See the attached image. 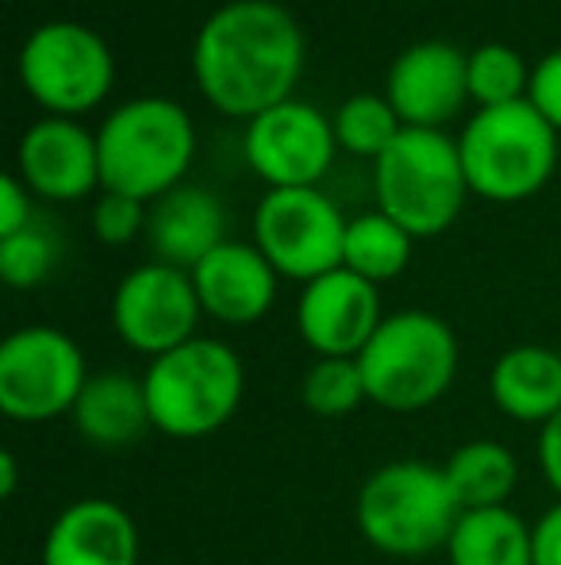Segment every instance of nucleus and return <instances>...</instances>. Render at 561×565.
<instances>
[{
    "label": "nucleus",
    "mask_w": 561,
    "mask_h": 565,
    "mask_svg": "<svg viewBox=\"0 0 561 565\" xmlns=\"http://www.w3.org/2000/svg\"><path fill=\"white\" fill-rule=\"evenodd\" d=\"M304 31L278 0H231L201 23L193 77L216 113L255 119L292 100L304 74Z\"/></svg>",
    "instance_id": "f257e3e1"
},
{
    "label": "nucleus",
    "mask_w": 561,
    "mask_h": 565,
    "mask_svg": "<svg viewBox=\"0 0 561 565\" xmlns=\"http://www.w3.org/2000/svg\"><path fill=\"white\" fill-rule=\"evenodd\" d=\"M462 520L442 466L423 458H392L362 481L354 497V527L385 558L416 562L446 551L450 531Z\"/></svg>",
    "instance_id": "f03ea898"
},
{
    "label": "nucleus",
    "mask_w": 561,
    "mask_h": 565,
    "mask_svg": "<svg viewBox=\"0 0 561 565\" xmlns=\"http://www.w3.org/2000/svg\"><path fill=\"white\" fill-rule=\"evenodd\" d=\"M150 424L165 439L196 443L235 419L247 396V365L224 339H188L142 370Z\"/></svg>",
    "instance_id": "7ed1b4c3"
},
{
    "label": "nucleus",
    "mask_w": 561,
    "mask_h": 565,
    "mask_svg": "<svg viewBox=\"0 0 561 565\" xmlns=\"http://www.w3.org/2000/svg\"><path fill=\"white\" fill-rule=\"evenodd\" d=\"M100 189L154 204L185 185L196 158L193 116L170 97H136L120 105L97 131Z\"/></svg>",
    "instance_id": "20e7f679"
},
{
    "label": "nucleus",
    "mask_w": 561,
    "mask_h": 565,
    "mask_svg": "<svg viewBox=\"0 0 561 565\" xmlns=\"http://www.w3.org/2000/svg\"><path fill=\"white\" fill-rule=\"evenodd\" d=\"M369 404L389 416H416L450 393L462 365L457 335L442 316L404 308L381 320L358 354Z\"/></svg>",
    "instance_id": "39448f33"
},
{
    "label": "nucleus",
    "mask_w": 561,
    "mask_h": 565,
    "mask_svg": "<svg viewBox=\"0 0 561 565\" xmlns=\"http://www.w3.org/2000/svg\"><path fill=\"white\" fill-rule=\"evenodd\" d=\"M374 196L377 209L412 238L442 235L470 196L457 139L431 127H404L374 162Z\"/></svg>",
    "instance_id": "423d86ee"
},
{
    "label": "nucleus",
    "mask_w": 561,
    "mask_h": 565,
    "mask_svg": "<svg viewBox=\"0 0 561 565\" xmlns=\"http://www.w3.org/2000/svg\"><path fill=\"white\" fill-rule=\"evenodd\" d=\"M462 166L470 193L496 204L535 196L558 166V131L542 119L531 100L504 108H477L462 139Z\"/></svg>",
    "instance_id": "0eeeda50"
},
{
    "label": "nucleus",
    "mask_w": 561,
    "mask_h": 565,
    "mask_svg": "<svg viewBox=\"0 0 561 565\" xmlns=\"http://www.w3.org/2000/svg\"><path fill=\"white\" fill-rule=\"evenodd\" d=\"M85 354L66 331L31 323L0 342V412L12 424H54L74 416L89 385Z\"/></svg>",
    "instance_id": "6e6552de"
},
{
    "label": "nucleus",
    "mask_w": 561,
    "mask_h": 565,
    "mask_svg": "<svg viewBox=\"0 0 561 565\" xmlns=\"http://www.w3.org/2000/svg\"><path fill=\"white\" fill-rule=\"evenodd\" d=\"M20 82L51 116H82L108 97L116 62L108 43L77 20L39 23L20 51Z\"/></svg>",
    "instance_id": "1a4fd4ad"
},
{
    "label": "nucleus",
    "mask_w": 561,
    "mask_h": 565,
    "mask_svg": "<svg viewBox=\"0 0 561 565\" xmlns=\"http://www.w3.org/2000/svg\"><path fill=\"white\" fill-rule=\"evenodd\" d=\"M346 224L335 201L315 189H270L255 209V246L289 281H315L343 266Z\"/></svg>",
    "instance_id": "9d476101"
},
{
    "label": "nucleus",
    "mask_w": 561,
    "mask_h": 565,
    "mask_svg": "<svg viewBox=\"0 0 561 565\" xmlns=\"http://www.w3.org/2000/svg\"><path fill=\"white\" fill-rule=\"evenodd\" d=\"M201 320L193 274L165 262H142L112 292V331L150 362L196 339Z\"/></svg>",
    "instance_id": "9b49d317"
},
{
    "label": "nucleus",
    "mask_w": 561,
    "mask_h": 565,
    "mask_svg": "<svg viewBox=\"0 0 561 565\" xmlns=\"http://www.w3.org/2000/svg\"><path fill=\"white\" fill-rule=\"evenodd\" d=\"M335 119L315 105L284 100L247 124L242 154L270 189H315L335 162Z\"/></svg>",
    "instance_id": "f8f14e48"
},
{
    "label": "nucleus",
    "mask_w": 561,
    "mask_h": 565,
    "mask_svg": "<svg viewBox=\"0 0 561 565\" xmlns=\"http://www.w3.org/2000/svg\"><path fill=\"white\" fill-rule=\"evenodd\" d=\"M381 320L377 285L343 266L308 281L296 297V331L315 358H358Z\"/></svg>",
    "instance_id": "ddd939ff"
},
{
    "label": "nucleus",
    "mask_w": 561,
    "mask_h": 565,
    "mask_svg": "<svg viewBox=\"0 0 561 565\" xmlns=\"http://www.w3.org/2000/svg\"><path fill=\"white\" fill-rule=\"evenodd\" d=\"M385 97L404 119V127L442 131L470 100V51L446 39L412 43L392 58Z\"/></svg>",
    "instance_id": "4468645a"
},
{
    "label": "nucleus",
    "mask_w": 561,
    "mask_h": 565,
    "mask_svg": "<svg viewBox=\"0 0 561 565\" xmlns=\"http://www.w3.org/2000/svg\"><path fill=\"white\" fill-rule=\"evenodd\" d=\"M15 173L43 201H85L93 189H100L97 135L69 116L39 119L23 131Z\"/></svg>",
    "instance_id": "2eb2a0df"
},
{
    "label": "nucleus",
    "mask_w": 561,
    "mask_h": 565,
    "mask_svg": "<svg viewBox=\"0 0 561 565\" xmlns=\"http://www.w3.org/2000/svg\"><path fill=\"white\" fill-rule=\"evenodd\" d=\"M278 281L281 274L270 266V258L255 243H235V238L216 246L193 269L204 316L227 328H250L262 316H270L278 300Z\"/></svg>",
    "instance_id": "dca6fc26"
},
{
    "label": "nucleus",
    "mask_w": 561,
    "mask_h": 565,
    "mask_svg": "<svg viewBox=\"0 0 561 565\" xmlns=\"http://www.w3.org/2000/svg\"><path fill=\"white\" fill-rule=\"evenodd\" d=\"M139 527L123 504L82 497L51 520L43 565H139Z\"/></svg>",
    "instance_id": "f3484780"
},
{
    "label": "nucleus",
    "mask_w": 561,
    "mask_h": 565,
    "mask_svg": "<svg viewBox=\"0 0 561 565\" xmlns=\"http://www.w3.org/2000/svg\"><path fill=\"white\" fill-rule=\"evenodd\" d=\"M227 243V209L204 185H177L150 204L147 246L154 262L193 274L216 246Z\"/></svg>",
    "instance_id": "a211bd4d"
},
{
    "label": "nucleus",
    "mask_w": 561,
    "mask_h": 565,
    "mask_svg": "<svg viewBox=\"0 0 561 565\" xmlns=\"http://www.w3.org/2000/svg\"><path fill=\"white\" fill-rule=\"evenodd\" d=\"M488 396L511 424L547 427L561 412V347L519 342L493 362Z\"/></svg>",
    "instance_id": "6ab92c4d"
},
{
    "label": "nucleus",
    "mask_w": 561,
    "mask_h": 565,
    "mask_svg": "<svg viewBox=\"0 0 561 565\" xmlns=\"http://www.w3.org/2000/svg\"><path fill=\"white\" fill-rule=\"evenodd\" d=\"M74 431L82 435L89 447L100 450H123L136 447L142 435L150 431V404L142 373L123 370H100L89 377L82 401L74 408Z\"/></svg>",
    "instance_id": "aec40b11"
},
{
    "label": "nucleus",
    "mask_w": 561,
    "mask_h": 565,
    "mask_svg": "<svg viewBox=\"0 0 561 565\" xmlns=\"http://www.w3.org/2000/svg\"><path fill=\"white\" fill-rule=\"evenodd\" d=\"M442 554L446 565H535V523L511 504L462 512Z\"/></svg>",
    "instance_id": "412c9836"
},
{
    "label": "nucleus",
    "mask_w": 561,
    "mask_h": 565,
    "mask_svg": "<svg viewBox=\"0 0 561 565\" xmlns=\"http://www.w3.org/2000/svg\"><path fill=\"white\" fill-rule=\"evenodd\" d=\"M462 512L504 508L519 489V458L496 439H470L442 461Z\"/></svg>",
    "instance_id": "4be33fe9"
},
{
    "label": "nucleus",
    "mask_w": 561,
    "mask_h": 565,
    "mask_svg": "<svg viewBox=\"0 0 561 565\" xmlns=\"http://www.w3.org/2000/svg\"><path fill=\"white\" fill-rule=\"evenodd\" d=\"M416 238L408 235L397 220H389L381 209L362 212L346 224V243H343V269L366 277L374 285H385L392 277H400L412 262Z\"/></svg>",
    "instance_id": "5701e85b"
},
{
    "label": "nucleus",
    "mask_w": 561,
    "mask_h": 565,
    "mask_svg": "<svg viewBox=\"0 0 561 565\" xmlns=\"http://www.w3.org/2000/svg\"><path fill=\"white\" fill-rule=\"evenodd\" d=\"M300 404L320 419H346L369 404L358 358H315L300 377Z\"/></svg>",
    "instance_id": "b1692460"
},
{
    "label": "nucleus",
    "mask_w": 561,
    "mask_h": 565,
    "mask_svg": "<svg viewBox=\"0 0 561 565\" xmlns=\"http://www.w3.org/2000/svg\"><path fill=\"white\" fill-rule=\"evenodd\" d=\"M400 131H404V119L397 116L389 97H377V93H358V97L343 100V108L335 113L338 150L354 158L377 162L397 142Z\"/></svg>",
    "instance_id": "393cba45"
},
{
    "label": "nucleus",
    "mask_w": 561,
    "mask_h": 565,
    "mask_svg": "<svg viewBox=\"0 0 561 565\" xmlns=\"http://www.w3.org/2000/svg\"><path fill=\"white\" fill-rule=\"evenodd\" d=\"M531 93V66L508 43H481L470 51V100L481 108L519 105Z\"/></svg>",
    "instance_id": "a878e982"
},
{
    "label": "nucleus",
    "mask_w": 561,
    "mask_h": 565,
    "mask_svg": "<svg viewBox=\"0 0 561 565\" xmlns=\"http://www.w3.org/2000/svg\"><path fill=\"white\" fill-rule=\"evenodd\" d=\"M58 254V235L35 220L31 227L0 238V277L12 289H35V285H43L54 274Z\"/></svg>",
    "instance_id": "bb28decb"
},
{
    "label": "nucleus",
    "mask_w": 561,
    "mask_h": 565,
    "mask_svg": "<svg viewBox=\"0 0 561 565\" xmlns=\"http://www.w3.org/2000/svg\"><path fill=\"white\" fill-rule=\"evenodd\" d=\"M147 216L150 204L100 189L97 204H93V231H97V238L105 246H128L139 235H147Z\"/></svg>",
    "instance_id": "cd10ccee"
},
{
    "label": "nucleus",
    "mask_w": 561,
    "mask_h": 565,
    "mask_svg": "<svg viewBox=\"0 0 561 565\" xmlns=\"http://www.w3.org/2000/svg\"><path fill=\"white\" fill-rule=\"evenodd\" d=\"M527 100H531L542 113V119L561 135V46L542 54L539 66L531 70V93H527Z\"/></svg>",
    "instance_id": "c85d7f7f"
},
{
    "label": "nucleus",
    "mask_w": 561,
    "mask_h": 565,
    "mask_svg": "<svg viewBox=\"0 0 561 565\" xmlns=\"http://www.w3.org/2000/svg\"><path fill=\"white\" fill-rule=\"evenodd\" d=\"M31 189L23 185L20 173H4L0 178V238L15 235V231L35 224V209H31Z\"/></svg>",
    "instance_id": "c756f323"
},
{
    "label": "nucleus",
    "mask_w": 561,
    "mask_h": 565,
    "mask_svg": "<svg viewBox=\"0 0 561 565\" xmlns=\"http://www.w3.org/2000/svg\"><path fill=\"white\" fill-rule=\"evenodd\" d=\"M535 461H539L542 481L554 489L561 500V412L550 419L547 427H539V443H535Z\"/></svg>",
    "instance_id": "7c9ffc66"
},
{
    "label": "nucleus",
    "mask_w": 561,
    "mask_h": 565,
    "mask_svg": "<svg viewBox=\"0 0 561 565\" xmlns=\"http://www.w3.org/2000/svg\"><path fill=\"white\" fill-rule=\"evenodd\" d=\"M535 565H561V500L535 520Z\"/></svg>",
    "instance_id": "2f4dec72"
},
{
    "label": "nucleus",
    "mask_w": 561,
    "mask_h": 565,
    "mask_svg": "<svg viewBox=\"0 0 561 565\" xmlns=\"http://www.w3.org/2000/svg\"><path fill=\"white\" fill-rule=\"evenodd\" d=\"M15 484H20V461H15L12 450H4V454H0V497L12 500Z\"/></svg>",
    "instance_id": "473e14b6"
}]
</instances>
